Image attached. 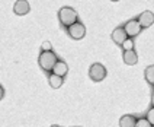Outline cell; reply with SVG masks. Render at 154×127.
<instances>
[{
	"mask_svg": "<svg viewBox=\"0 0 154 127\" xmlns=\"http://www.w3.org/2000/svg\"><path fill=\"white\" fill-rule=\"evenodd\" d=\"M77 18H79L77 16V12L73 8L64 6V8H61L60 10H58V19H60L61 24L64 26H67V28H69L70 25H73V24H76Z\"/></svg>",
	"mask_w": 154,
	"mask_h": 127,
	"instance_id": "1",
	"label": "cell"
},
{
	"mask_svg": "<svg viewBox=\"0 0 154 127\" xmlns=\"http://www.w3.org/2000/svg\"><path fill=\"white\" fill-rule=\"evenodd\" d=\"M38 61H39V66H41L44 70L50 72V70L54 69V66H55V63L58 61V59H57L55 53H52V50H51V51H42V53L39 54Z\"/></svg>",
	"mask_w": 154,
	"mask_h": 127,
	"instance_id": "2",
	"label": "cell"
},
{
	"mask_svg": "<svg viewBox=\"0 0 154 127\" xmlns=\"http://www.w3.org/2000/svg\"><path fill=\"white\" fill-rule=\"evenodd\" d=\"M89 76H90V79L93 82H100V80H103L106 77V69L100 63H94V64H92V67L89 70Z\"/></svg>",
	"mask_w": 154,
	"mask_h": 127,
	"instance_id": "3",
	"label": "cell"
},
{
	"mask_svg": "<svg viewBox=\"0 0 154 127\" xmlns=\"http://www.w3.org/2000/svg\"><path fill=\"white\" fill-rule=\"evenodd\" d=\"M67 31H69V35L73 40H82L86 35V26L83 24H80V22H76V24L70 25L67 28Z\"/></svg>",
	"mask_w": 154,
	"mask_h": 127,
	"instance_id": "4",
	"label": "cell"
},
{
	"mask_svg": "<svg viewBox=\"0 0 154 127\" xmlns=\"http://www.w3.org/2000/svg\"><path fill=\"white\" fill-rule=\"evenodd\" d=\"M124 29H125V32L128 35V38H134V37H137L140 32H141V25L138 24V21L135 19H132V21H128L125 26H124Z\"/></svg>",
	"mask_w": 154,
	"mask_h": 127,
	"instance_id": "5",
	"label": "cell"
},
{
	"mask_svg": "<svg viewBox=\"0 0 154 127\" xmlns=\"http://www.w3.org/2000/svg\"><path fill=\"white\" fill-rule=\"evenodd\" d=\"M137 21L138 24L141 25V28H148V26H151L154 24V13L150 12V10H146V12H143L138 16Z\"/></svg>",
	"mask_w": 154,
	"mask_h": 127,
	"instance_id": "6",
	"label": "cell"
},
{
	"mask_svg": "<svg viewBox=\"0 0 154 127\" xmlns=\"http://www.w3.org/2000/svg\"><path fill=\"white\" fill-rule=\"evenodd\" d=\"M29 9H31V6H29L28 0H16V3L13 6V12L19 16H22V15H26L29 12Z\"/></svg>",
	"mask_w": 154,
	"mask_h": 127,
	"instance_id": "7",
	"label": "cell"
},
{
	"mask_svg": "<svg viewBox=\"0 0 154 127\" xmlns=\"http://www.w3.org/2000/svg\"><path fill=\"white\" fill-rule=\"evenodd\" d=\"M127 38H128V35H127L124 28L119 26V28H115V29H113V32H112V41L116 42L118 45H122Z\"/></svg>",
	"mask_w": 154,
	"mask_h": 127,
	"instance_id": "8",
	"label": "cell"
},
{
	"mask_svg": "<svg viewBox=\"0 0 154 127\" xmlns=\"http://www.w3.org/2000/svg\"><path fill=\"white\" fill-rule=\"evenodd\" d=\"M67 72H69V66H67L66 61H63V60H58V61L55 63L54 69H52V73H55V75H58V76H66Z\"/></svg>",
	"mask_w": 154,
	"mask_h": 127,
	"instance_id": "9",
	"label": "cell"
},
{
	"mask_svg": "<svg viewBox=\"0 0 154 127\" xmlns=\"http://www.w3.org/2000/svg\"><path fill=\"white\" fill-rule=\"evenodd\" d=\"M124 61H125V64H128V66H134V64H137V61H138L137 53H135L134 50L124 51Z\"/></svg>",
	"mask_w": 154,
	"mask_h": 127,
	"instance_id": "10",
	"label": "cell"
},
{
	"mask_svg": "<svg viewBox=\"0 0 154 127\" xmlns=\"http://www.w3.org/2000/svg\"><path fill=\"white\" fill-rule=\"evenodd\" d=\"M135 123H137V119L131 114L122 116L119 119V127H135Z\"/></svg>",
	"mask_w": 154,
	"mask_h": 127,
	"instance_id": "11",
	"label": "cell"
},
{
	"mask_svg": "<svg viewBox=\"0 0 154 127\" xmlns=\"http://www.w3.org/2000/svg\"><path fill=\"white\" fill-rule=\"evenodd\" d=\"M48 82H50V86H51V88L58 89V88H61V85L64 83V79H63V76H58V75H55V73H51V75L48 76Z\"/></svg>",
	"mask_w": 154,
	"mask_h": 127,
	"instance_id": "12",
	"label": "cell"
},
{
	"mask_svg": "<svg viewBox=\"0 0 154 127\" xmlns=\"http://www.w3.org/2000/svg\"><path fill=\"white\" fill-rule=\"evenodd\" d=\"M144 76H146V79H147V82H148V83L154 85V66H148V67L146 69Z\"/></svg>",
	"mask_w": 154,
	"mask_h": 127,
	"instance_id": "13",
	"label": "cell"
},
{
	"mask_svg": "<svg viewBox=\"0 0 154 127\" xmlns=\"http://www.w3.org/2000/svg\"><path fill=\"white\" fill-rule=\"evenodd\" d=\"M122 48L124 51H128V50H134V41L131 40V38H127L124 44H122Z\"/></svg>",
	"mask_w": 154,
	"mask_h": 127,
	"instance_id": "14",
	"label": "cell"
},
{
	"mask_svg": "<svg viewBox=\"0 0 154 127\" xmlns=\"http://www.w3.org/2000/svg\"><path fill=\"white\" fill-rule=\"evenodd\" d=\"M135 127H151V123L147 119H140V120H137Z\"/></svg>",
	"mask_w": 154,
	"mask_h": 127,
	"instance_id": "15",
	"label": "cell"
},
{
	"mask_svg": "<svg viewBox=\"0 0 154 127\" xmlns=\"http://www.w3.org/2000/svg\"><path fill=\"white\" fill-rule=\"evenodd\" d=\"M147 120L151 123V126H154V107L147 112Z\"/></svg>",
	"mask_w": 154,
	"mask_h": 127,
	"instance_id": "16",
	"label": "cell"
},
{
	"mask_svg": "<svg viewBox=\"0 0 154 127\" xmlns=\"http://www.w3.org/2000/svg\"><path fill=\"white\" fill-rule=\"evenodd\" d=\"M41 48H42V51H51L52 50V45L50 41H44L42 45H41Z\"/></svg>",
	"mask_w": 154,
	"mask_h": 127,
	"instance_id": "17",
	"label": "cell"
},
{
	"mask_svg": "<svg viewBox=\"0 0 154 127\" xmlns=\"http://www.w3.org/2000/svg\"><path fill=\"white\" fill-rule=\"evenodd\" d=\"M3 96H5V89H3V86L0 85V99H3Z\"/></svg>",
	"mask_w": 154,
	"mask_h": 127,
	"instance_id": "18",
	"label": "cell"
},
{
	"mask_svg": "<svg viewBox=\"0 0 154 127\" xmlns=\"http://www.w3.org/2000/svg\"><path fill=\"white\" fill-rule=\"evenodd\" d=\"M151 102H153V107H154V92H153V95H151Z\"/></svg>",
	"mask_w": 154,
	"mask_h": 127,
	"instance_id": "19",
	"label": "cell"
},
{
	"mask_svg": "<svg viewBox=\"0 0 154 127\" xmlns=\"http://www.w3.org/2000/svg\"><path fill=\"white\" fill-rule=\"evenodd\" d=\"M51 127H60V126H51Z\"/></svg>",
	"mask_w": 154,
	"mask_h": 127,
	"instance_id": "20",
	"label": "cell"
},
{
	"mask_svg": "<svg viewBox=\"0 0 154 127\" xmlns=\"http://www.w3.org/2000/svg\"><path fill=\"white\" fill-rule=\"evenodd\" d=\"M112 2H118V0H112Z\"/></svg>",
	"mask_w": 154,
	"mask_h": 127,
	"instance_id": "21",
	"label": "cell"
},
{
	"mask_svg": "<svg viewBox=\"0 0 154 127\" xmlns=\"http://www.w3.org/2000/svg\"><path fill=\"white\" fill-rule=\"evenodd\" d=\"M151 127H154V126H151Z\"/></svg>",
	"mask_w": 154,
	"mask_h": 127,
	"instance_id": "22",
	"label": "cell"
}]
</instances>
